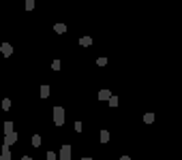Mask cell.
Listing matches in <instances>:
<instances>
[{
    "mask_svg": "<svg viewBox=\"0 0 182 160\" xmlns=\"http://www.w3.org/2000/svg\"><path fill=\"white\" fill-rule=\"evenodd\" d=\"M54 124L62 126L64 124V109L62 107H54Z\"/></svg>",
    "mask_w": 182,
    "mask_h": 160,
    "instance_id": "obj_1",
    "label": "cell"
},
{
    "mask_svg": "<svg viewBox=\"0 0 182 160\" xmlns=\"http://www.w3.org/2000/svg\"><path fill=\"white\" fill-rule=\"evenodd\" d=\"M13 143H17V132H9V135H4V145H13Z\"/></svg>",
    "mask_w": 182,
    "mask_h": 160,
    "instance_id": "obj_2",
    "label": "cell"
},
{
    "mask_svg": "<svg viewBox=\"0 0 182 160\" xmlns=\"http://www.w3.org/2000/svg\"><path fill=\"white\" fill-rule=\"evenodd\" d=\"M60 160H71V145H62V150H60Z\"/></svg>",
    "mask_w": 182,
    "mask_h": 160,
    "instance_id": "obj_3",
    "label": "cell"
},
{
    "mask_svg": "<svg viewBox=\"0 0 182 160\" xmlns=\"http://www.w3.org/2000/svg\"><path fill=\"white\" fill-rule=\"evenodd\" d=\"M0 51H2V56H6V58H9V56L13 53V47H11L9 43H2V45H0Z\"/></svg>",
    "mask_w": 182,
    "mask_h": 160,
    "instance_id": "obj_4",
    "label": "cell"
},
{
    "mask_svg": "<svg viewBox=\"0 0 182 160\" xmlns=\"http://www.w3.org/2000/svg\"><path fill=\"white\" fill-rule=\"evenodd\" d=\"M0 160H11V147H9V145H2V154H0Z\"/></svg>",
    "mask_w": 182,
    "mask_h": 160,
    "instance_id": "obj_5",
    "label": "cell"
},
{
    "mask_svg": "<svg viewBox=\"0 0 182 160\" xmlns=\"http://www.w3.org/2000/svg\"><path fill=\"white\" fill-rule=\"evenodd\" d=\"M109 96H111L109 90H101V92H99V100H109Z\"/></svg>",
    "mask_w": 182,
    "mask_h": 160,
    "instance_id": "obj_6",
    "label": "cell"
},
{
    "mask_svg": "<svg viewBox=\"0 0 182 160\" xmlns=\"http://www.w3.org/2000/svg\"><path fill=\"white\" fill-rule=\"evenodd\" d=\"M54 30H56L58 34H64V32H67V26H64V24H56V26H54Z\"/></svg>",
    "mask_w": 182,
    "mask_h": 160,
    "instance_id": "obj_7",
    "label": "cell"
},
{
    "mask_svg": "<svg viewBox=\"0 0 182 160\" xmlns=\"http://www.w3.org/2000/svg\"><path fill=\"white\" fill-rule=\"evenodd\" d=\"M49 96V85H41V98H47Z\"/></svg>",
    "mask_w": 182,
    "mask_h": 160,
    "instance_id": "obj_8",
    "label": "cell"
},
{
    "mask_svg": "<svg viewBox=\"0 0 182 160\" xmlns=\"http://www.w3.org/2000/svg\"><path fill=\"white\" fill-rule=\"evenodd\" d=\"M109 141V132L107 130H101V143H107Z\"/></svg>",
    "mask_w": 182,
    "mask_h": 160,
    "instance_id": "obj_9",
    "label": "cell"
},
{
    "mask_svg": "<svg viewBox=\"0 0 182 160\" xmlns=\"http://www.w3.org/2000/svg\"><path fill=\"white\" fill-rule=\"evenodd\" d=\"M79 45L88 47V45H92V39H90V37H84V39H79Z\"/></svg>",
    "mask_w": 182,
    "mask_h": 160,
    "instance_id": "obj_10",
    "label": "cell"
},
{
    "mask_svg": "<svg viewBox=\"0 0 182 160\" xmlns=\"http://www.w3.org/2000/svg\"><path fill=\"white\" fill-rule=\"evenodd\" d=\"M144 122H146V124H152V122H154V113H146V115H144Z\"/></svg>",
    "mask_w": 182,
    "mask_h": 160,
    "instance_id": "obj_11",
    "label": "cell"
},
{
    "mask_svg": "<svg viewBox=\"0 0 182 160\" xmlns=\"http://www.w3.org/2000/svg\"><path fill=\"white\" fill-rule=\"evenodd\" d=\"M9 132H13V124L11 122H4V135H9Z\"/></svg>",
    "mask_w": 182,
    "mask_h": 160,
    "instance_id": "obj_12",
    "label": "cell"
},
{
    "mask_svg": "<svg viewBox=\"0 0 182 160\" xmlns=\"http://www.w3.org/2000/svg\"><path fill=\"white\" fill-rule=\"evenodd\" d=\"M32 145H34V147L41 145V135H34V137H32Z\"/></svg>",
    "mask_w": 182,
    "mask_h": 160,
    "instance_id": "obj_13",
    "label": "cell"
},
{
    "mask_svg": "<svg viewBox=\"0 0 182 160\" xmlns=\"http://www.w3.org/2000/svg\"><path fill=\"white\" fill-rule=\"evenodd\" d=\"M60 66H62L60 60H54V62H51V68H54V71H60Z\"/></svg>",
    "mask_w": 182,
    "mask_h": 160,
    "instance_id": "obj_14",
    "label": "cell"
},
{
    "mask_svg": "<svg viewBox=\"0 0 182 160\" xmlns=\"http://www.w3.org/2000/svg\"><path fill=\"white\" fill-rule=\"evenodd\" d=\"M109 107H118V96H109Z\"/></svg>",
    "mask_w": 182,
    "mask_h": 160,
    "instance_id": "obj_15",
    "label": "cell"
},
{
    "mask_svg": "<svg viewBox=\"0 0 182 160\" xmlns=\"http://www.w3.org/2000/svg\"><path fill=\"white\" fill-rule=\"evenodd\" d=\"M9 107H11V100H9V98H4V100H2V109H4V111H6V109H9Z\"/></svg>",
    "mask_w": 182,
    "mask_h": 160,
    "instance_id": "obj_16",
    "label": "cell"
},
{
    "mask_svg": "<svg viewBox=\"0 0 182 160\" xmlns=\"http://www.w3.org/2000/svg\"><path fill=\"white\" fill-rule=\"evenodd\" d=\"M26 9H28V11H32V9H34V2H32V0H28V2H26Z\"/></svg>",
    "mask_w": 182,
    "mask_h": 160,
    "instance_id": "obj_17",
    "label": "cell"
},
{
    "mask_svg": "<svg viewBox=\"0 0 182 160\" xmlns=\"http://www.w3.org/2000/svg\"><path fill=\"white\" fill-rule=\"evenodd\" d=\"M96 64H99V66H105V64H107V60H105V58H99V60H96Z\"/></svg>",
    "mask_w": 182,
    "mask_h": 160,
    "instance_id": "obj_18",
    "label": "cell"
},
{
    "mask_svg": "<svg viewBox=\"0 0 182 160\" xmlns=\"http://www.w3.org/2000/svg\"><path fill=\"white\" fill-rule=\"evenodd\" d=\"M45 160H56V154H54V152H47V158Z\"/></svg>",
    "mask_w": 182,
    "mask_h": 160,
    "instance_id": "obj_19",
    "label": "cell"
},
{
    "mask_svg": "<svg viewBox=\"0 0 182 160\" xmlns=\"http://www.w3.org/2000/svg\"><path fill=\"white\" fill-rule=\"evenodd\" d=\"M120 160H131V158H129V156H122V158H120Z\"/></svg>",
    "mask_w": 182,
    "mask_h": 160,
    "instance_id": "obj_20",
    "label": "cell"
},
{
    "mask_svg": "<svg viewBox=\"0 0 182 160\" xmlns=\"http://www.w3.org/2000/svg\"><path fill=\"white\" fill-rule=\"evenodd\" d=\"M22 160H32V158H30V156H24V158H22Z\"/></svg>",
    "mask_w": 182,
    "mask_h": 160,
    "instance_id": "obj_21",
    "label": "cell"
},
{
    "mask_svg": "<svg viewBox=\"0 0 182 160\" xmlns=\"http://www.w3.org/2000/svg\"><path fill=\"white\" fill-rule=\"evenodd\" d=\"M82 160H92V158H82Z\"/></svg>",
    "mask_w": 182,
    "mask_h": 160,
    "instance_id": "obj_22",
    "label": "cell"
}]
</instances>
